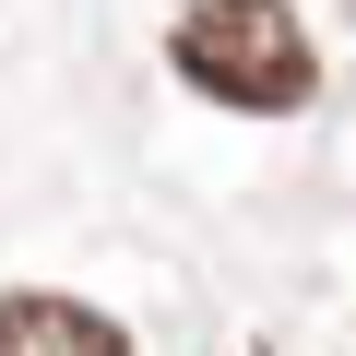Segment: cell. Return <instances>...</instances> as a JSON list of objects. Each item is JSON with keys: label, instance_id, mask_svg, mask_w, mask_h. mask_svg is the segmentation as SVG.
<instances>
[{"label": "cell", "instance_id": "1", "mask_svg": "<svg viewBox=\"0 0 356 356\" xmlns=\"http://www.w3.org/2000/svg\"><path fill=\"white\" fill-rule=\"evenodd\" d=\"M166 60L214 107H250V119H285V107L321 95V60H309V36H297L285 0H191L178 36H166Z\"/></svg>", "mask_w": 356, "mask_h": 356}, {"label": "cell", "instance_id": "2", "mask_svg": "<svg viewBox=\"0 0 356 356\" xmlns=\"http://www.w3.org/2000/svg\"><path fill=\"white\" fill-rule=\"evenodd\" d=\"M0 356H131V332L83 297H0Z\"/></svg>", "mask_w": 356, "mask_h": 356}]
</instances>
